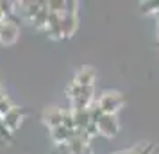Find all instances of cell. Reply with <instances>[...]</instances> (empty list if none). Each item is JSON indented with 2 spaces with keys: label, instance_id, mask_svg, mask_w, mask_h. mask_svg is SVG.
I'll return each mask as SVG.
<instances>
[{
  "label": "cell",
  "instance_id": "cell-1",
  "mask_svg": "<svg viewBox=\"0 0 159 154\" xmlns=\"http://www.w3.org/2000/svg\"><path fill=\"white\" fill-rule=\"evenodd\" d=\"M125 102V97L118 91H107L98 99V108L102 110V113L106 115H116V111L120 110Z\"/></svg>",
  "mask_w": 159,
  "mask_h": 154
},
{
  "label": "cell",
  "instance_id": "cell-2",
  "mask_svg": "<svg viewBox=\"0 0 159 154\" xmlns=\"http://www.w3.org/2000/svg\"><path fill=\"white\" fill-rule=\"evenodd\" d=\"M97 129L98 134L106 136V138H115L116 134L120 133V124H118V118L116 115H102L100 120L97 122Z\"/></svg>",
  "mask_w": 159,
  "mask_h": 154
},
{
  "label": "cell",
  "instance_id": "cell-3",
  "mask_svg": "<svg viewBox=\"0 0 159 154\" xmlns=\"http://www.w3.org/2000/svg\"><path fill=\"white\" fill-rule=\"evenodd\" d=\"M18 34H20V29H18L16 22H13L11 18H4L2 29H0V43H4V45L15 43Z\"/></svg>",
  "mask_w": 159,
  "mask_h": 154
},
{
  "label": "cell",
  "instance_id": "cell-4",
  "mask_svg": "<svg viewBox=\"0 0 159 154\" xmlns=\"http://www.w3.org/2000/svg\"><path fill=\"white\" fill-rule=\"evenodd\" d=\"M25 113H27V111L23 110V108H16V106H13V110L9 111L6 117H2V124L7 127L9 133H15L16 129L20 127V124H22Z\"/></svg>",
  "mask_w": 159,
  "mask_h": 154
},
{
  "label": "cell",
  "instance_id": "cell-5",
  "mask_svg": "<svg viewBox=\"0 0 159 154\" xmlns=\"http://www.w3.org/2000/svg\"><path fill=\"white\" fill-rule=\"evenodd\" d=\"M89 104H93V86L80 90V93L72 100V110H86Z\"/></svg>",
  "mask_w": 159,
  "mask_h": 154
},
{
  "label": "cell",
  "instance_id": "cell-6",
  "mask_svg": "<svg viewBox=\"0 0 159 154\" xmlns=\"http://www.w3.org/2000/svg\"><path fill=\"white\" fill-rule=\"evenodd\" d=\"M95 77H97L95 68H91V66H82L79 72H77V75H75L73 81L77 82L79 86H82V88H88V86H93Z\"/></svg>",
  "mask_w": 159,
  "mask_h": 154
},
{
  "label": "cell",
  "instance_id": "cell-7",
  "mask_svg": "<svg viewBox=\"0 0 159 154\" xmlns=\"http://www.w3.org/2000/svg\"><path fill=\"white\" fill-rule=\"evenodd\" d=\"M43 122L48 127H57V125L63 124V110L61 108H56V106H50L43 111Z\"/></svg>",
  "mask_w": 159,
  "mask_h": 154
},
{
  "label": "cell",
  "instance_id": "cell-8",
  "mask_svg": "<svg viewBox=\"0 0 159 154\" xmlns=\"http://www.w3.org/2000/svg\"><path fill=\"white\" fill-rule=\"evenodd\" d=\"M77 15H63L61 18V32H63V38H70L77 30Z\"/></svg>",
  "mask_w": 159,
  "mask_h": 154
},
{
  "label": "cell",
  "instance_id": "cell-9",
  "mask_svg": "<svg viewBox=\"0 0 159 154\" xmlns=\"http://www.w3.org/2000/svg\"><path fill=\"white\" fill-rule=\"evenodd\" d=\"M72 115H73V122H75V129L77 131H84L91 122L89 118V113H88V108L86 110H72Z\"/></svg>",
  "mask_w": 159,
  "mask_h": 154
},
{
  "label": "cell",
  "instance_id": "cell-10",
  "mask_svg": "<svg viewBox=\"0 0 159 154\" xmlns=\"http://www.w3.org/2000/svg\"><path fill=\"white\" fill-rule=\"evenodd\" d=\"M50 136L54 138L56 143H66L73 136V131H68L63 125H57V127H52L50 129Z\"/></svg>",
  "mask_w": 159,
  "mask_h": 154
},
{
  "label": "cell",
  "instance_id": "cell-11",
  "mask_svg": "<svg viewBox=\"0 0 159 154\" xmlns=\"http://www.w3.org/2000/svg\"><path fill=\"white\" fill-rule=\"evenodd\" d=\"M48 15H50V11H48V7H47V2L43 4V7H41V11L38 13V16L32 20V23H34V27L39 30L47 29V23H48Z\"/></svg>",
  "mask_w": 159,
  "mask_h": 154
},
{
  "label": "cell",
  "instance_id": "cell-12",
  "mask_svg": "<svg viewBox=\"0 0 159 154\" xmlns=\"http://www.w3.org/2000/svg\"><path fill=\"white\" fill-rule=\"evenodd\" d=\"M65 4H66V0H50V2H47V7H48L50 13L65 15Z\"/></svg>",
  "mask_w": 159,
  "mask_h": 154
},
{
  "label": "cell",
  "instance_id": "cell-13",
  "mask_svg": "<svg viewBox=\"0 0 159 154\" xmlns=\"http://www.w3.org/2000/svg\"><path fill=\"white\" fill-rule=\"evenodd\" d=\"M139 9L143 15H154L159 9V0H150V2H141L139 4Z\"/></svg>",
  "mask_w": 159,
  "mask_h": 154
},
{
  "label": "cell",
  "instance_id": "cell-14",
  "mask_svg": "<svg viewBox=\"0 0 159 154\" xmlns=\"http://www.w3.org/2000/svg\"><path fill=\"white\" fill-rule=\"evenodd\" d=\"M63 127H66L68 131H75V122H73V115L70 110H63Z\"/></svg>",
  "mask_w": 159,
  "mask_h": 154
},
{
  "label": "cell",
  "instance_id": "cell-15",
  "mask_svg": "<svg viewBox=\"0 0 159 154\" xmlns=\"http://www.w3.org/2000/svg\"><path fill=\"white\" fill-rule=\"evenodd\" d=\"M88 113H89V118H91V122H93V124H97V122L100 120V117L104 115L97 102H95V104H89V106H88Z\"/></svg>",
  "mask_w": 159,
  "mask_h": 154
},
{
  "label": "cell",
  "instance_id": "cell-16",
  "mask_svg": "<svg viewBox=\"0 0 159 154\" xmlns=\"http://www.w3.org/2000/svg\"><path fill=\"white\" fill-rule=\"evenodd\" d=\"M0 13L4 15V18H9L15 13V2H4V0H0Z\"/></svg>",
  "mask_w": 159,
  "mask_h": 154
},
{
  "label": "cell",
  "instance_id": "cell-17",
  "mask_svg": "<svg viewBox=\"0 0 159 154\" xmlns=\"http://www.w3.org/2000/svg\"><path fill=\"white\" fill-rule=\"evenodd\" d=\"M80 90H82V86H79L75 81H72L68 86H66V95H68V99H70V100H73V99L80 93Z\"/></svg>",
  "mask_w": 159,
  "mask_h": 154
},
{
  "label": "cell",
  "instance_id": "cell-18",
  "mask_svg": "<svg viewBox=\"0 0 159 154\" xmlns=\"http://www.w3.org/2000/svg\"><path fill=\"white\" fill-rule=\"evenodd\" d=\"M52 154H73V152L70 149V145H68V142H66V143H56Z\"/></svg>",
  "mask_w": 159,
  "mask_h": 154
},
{
  "label": "cell",
  "instance_id": "cell-19",
  "mask_svg": "<svg viewBox=\"0 0 159 154\" xmlns=\"http://www.w3.org/2000/svg\"><path fill=\"white\" fill-rule=\"evenodd\" d=\"M11 110H13V104L9 102V99H7V97H6L4 100H0V118H2V117H6V115H7V113H9Z\"/></svg>",
  "mask_w": 159,
  "mask_h": 154
},
{
  "label": "cell",
  "instance_id": "cell-20",
  "mask_svg": "<svg viewBox=\"0 0 159 154\" xmlns=\"http://www.w3.org/2000/svg\"><path fill=\"white\" fill-rule=\"evenodd\" d=\"M154 15H156V18H157V22H159V9L156 11V13H154Z\"/></svg>",
  "mask_w": 159,
  "mask_h": 154
},
{
  "label": "cell",
  "instance_id": "cell-21",
  "mask_svg": "<svg viewBox=\"0 0 159 154\" xmlns=\"http://www.w3.org/2000/svg\"><path fill=\"white\" fill-rule=\"evenodd\" d=\"M157 38H159V23H157Z\"/></svg>",
  "mask_w": 159,
  "mask_h": 154
},
{
  "label": "cell",
  "instance_id": "cell-22",
  "mask_svg": "<svg viewBox=\"0 0 159 154\" xmlns=\"http://www.w3.org/2000/svg\"><path fill=\"white\" fill-rule=\"evenodd\" d=\"M2 143H4V140H2V138H0V145H2Z\"/></svg>",
  "mask_w": 159,
  "mask_h": 154
},
{
  "label": "cell",
  "instance_id": "cell-23",
  "mask_svg": "<svg viewBox=\"0 0 159 154\" xmlns=\"http://www.w3.org/2000/svg\"><path fill=\"white\" fill-rule=\"evenodd\" d=\"M152 154H157V151H154V152H152Z\"/></svg>",
  "mask_w": 159,
  "mask_h": 154
}]
</instances>
